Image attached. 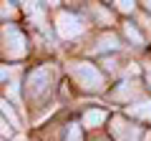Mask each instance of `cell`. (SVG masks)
Instances as JSON below:
<instances>
[{
  "label": "cell",
  "instance_id": "cell-7",
  "mask_svg": "<svg viewBox=\"0 0 151 141\" xmlns=\"http://www.w3.org/2000/svg\"><path fill=\"white\" fill-rule=\"evenodd\" d=\"M129 114L136 119H151V101H139L134 106H129Z\"/></svg>",
  "mask_w": 151,
  "mask_h": 141
},
{
  "label": "cell",
  "instance_id": "cell-17",
  "mask_svg": "<svg viewBox=\"0 0 151 141\" xmlns=\"http://www.w3.org/2000/svg\"><path fill=\"white\" fill-rule=\"evenodd\" d=\"M149 83H151V70H149Z\"/></svg>",
  "mask_w": 151,
  "mask_h": 141
},
{
  "label": "cell",
  "instance_id": "cell-9",
  "mask_svg": "<svg viewBox=\"0 0 151 141\" xmlns=\"http://www.w3.org/2000/svg\"><path fill=\"white\" fill-rule=\"evenodd\" d=\"M0 111H3V114H5L8 119H10V124H13V126H20V119H18V116H15V111L10 109V103H8V101H3V98H0Z\"/></svg>",
  "mask_w": 151,
  "mask_h": 141
},
{
  "label": "cell",
  "instance_id": "cell-5",
  "mask_svg": "<svg viewBox=\"0 0 151 141\" xmlns=\"http://www.w3.org/2000/svg\"><path fill=\"white\" fill-rule=\"evenodd\" d=\"M111 131L116 136V141H139V136H141V131L136 126H129L124 119H113Z\"/></svg>",
  "mask_w": 151,
  "mask_h": 141
},
{
  "label": "cell",
  "instance_id": "cell-16",
  "mask_svg": "<svg viewBox=\"0 0 151 141\" xmlns=\"http://www.w3.org/2000/svg\"><path fill=\"white\" fill-rule=\"evenodd\" d=\"M144 25H146V30L151 33V20H144Z\"/></svg>",
  "mask_w": 151,
  "mask_h": 141
},
{
  "label": "cell",
  "instance_id": "cell-19",
  "mask_svg": "<svg viewBox=\"0 0 151 141\" xmlns=\"http://www.w3.org/2000/svg\"><path fill=\"white\" fill-rule=\"evenodd\" d=\"M18 141H23V139H18Z\"/></svg>",
  "mask_w": 151,
  "mask_h": 141
},
{
  "label": "cell",
  "instance_id": "cell-15",
  "mask_svg": "<svg viewBox=\"0 0 151 141\" xmlns=\"http://www.w3.org/2000/svg\"><path fill=\"white\" fill-rule=\"evenodd\" d=\"M0 134H3V136H8V134H10V129L5 126V119H3V116H0Z\"/></svg>",
  "mask_w": 151,
  "mask_h": 141
},
{
  "label": "cell",
  "instance_id": "cell-6",
  "mask_svg": "<svg viewBox=\"0 0 151 141\" xmlns=\"http://www.w3.org/2000/svg\"><path fill=\"white\" fill-rule=\"evenodd\" d=\"M108 119V114L103 109H91L83 114V126H88V129H96V126H101L103 121Z\"/></svg>",
  "mask_w": 151,
  "mask_h": 141
},
{
  "label": "cell",
  "instance_id": "cell-14",
  "mask_svg": "<svg viewBox=\"0 0 151 141\" xmlns=\"http://www.w3.org/2000/svg\"><path fill=\"white\" fill-rule=\"evenodd\" d=\"M116 5H119V10H124V13H134V3H116Z\"/></svg>",
  "mask_w": 151,
  "mask_h": 141
},
{
  "label": "cell",
  "instance_id": "cell-4",
  "mask_svg": "<svg viewBox=\"0 0 151 141\" xmlns=\"http://www.w3.org/2000/svg\"><path fill=\"white\" fill-rule=\"evenodd\" d=\"M55 25H58V33L63 35V38H76V35H81L83 33V20L76 13H60L58 18H55Z\"/></svg>",
  "mask_w": 151,
  "mask_h": 141
},
{
  "label": "cell",
  "instance_id": "cell-18",
  "mask_svg": "<svg viewBox=\"0 0 151 141\" xmlns=\"http://www.w3.org/2000/svg\"><path fill=\"white\" fill-rule=\"evenodd\" d=\"M149 8H151V3H149Z\"/></svg>",
  "mask_w": 151,
  "mask_h": 141
},
{
  "label": "cell",
  "instance_id": "cell-1",
  "mask_svg": "<svg viewBox=\"0 0 151 141\" xmlns=\"http://www.w3.org/2000/svg\"><path fill=\"white\" fill-rule=\"evenodd\" d=\"M70 73H73V78L78 83H81V88H86V91H103V73L96 68V65L86 63V60H81V63H73L70 65Z\"/></svg>",
  "mask_w": 151,
  "mask_h": 141
},
{
  "label": "cell",
  "instance_id": "cell-8",
  "mask_svg": "<svg viewBox=\"0 0 151 141\" xmlns=\"http://www.w3.org/2000/svg\"><path fill=\"white\" fill-rule=\"evenodd\" d=\"M134 93H136L134 83H129V81H126V83H121V88H119V91L113 93V98H119V101H129V98L134 96Z\"/></svg>",
  "mask_w": 151,
  "mask_h": 141
},
{
  "label": "cell",
  "instance_id": "cell-11",
  "mask_svg": "<svg viewBox=\"0 0 151 141\" xmlns=\"http://www.w3.org/2000/svg\"><path fill=\"white\" fill-rule=\"evenodd\" d=\"M124 30H126V38L129 40H134L136 45H144V38H141V33L136 30V25H126Z\"/></svg>",
  "mask_w": 151,
  "mask_h": 141
},
{
  "label": "cell",
  "instance_id": "cell-12",
  "mask_svg": "<svg viewBox=\"0 0 151 141\" xmlns=\"http://www.w3.org/2000/svg\"><path fill=\"white\" fill-rule=\"evenodd\" d=\"M65 141H81V129H78L76 124L68 126V136H65Z\"/></svg>",
  "mask_w": 151,
  "mask_h": 141
},
{
  "label": "cell",
  "instance_id": "cell-13",
  "mask_svg": "<svg viewBox=\"0 0 151 141\" xmlns=\"http://www.w3.org/2000/svg\"><path fill=\"white\" fill-rule=\"evenodd\" d=\"M8 96H13V101H20V98H18V83H10V86H8Z\"/></svg>",
  "mask_w": 151,
  "mask_h": 141
},
{
  "label": "cell",
  "instance_id": "cell-2",
  "mask_svg": "<svg viewBox=\"0 0 151 141\" xmlns=\"http://www.w3.org/2000/svg\"><path fill=\"white\" fill-rule=\"evenodd\" d=\"M3 43H5V53L10 58H23L25 55V35L15 25L3 28Z\"/></svg>",
  "mask_w": 151,
  "mask_h": 141
},
{
  "label": "cell",
  "instance_id": "cell-3",
  "mask_svg": "<svg viewBox=\"0 0 151 141\" xmlns=\"http://www.w3.org/2000/svg\"><path fill=\"white\" fill-rule=\"evenodd\" d=\"M50 81H53V68L50 65H40V68H35L28 76V91H30V96H43L45 88L50 86Z\"/></svg>",
  "mask_w": 151,
  "mask_h": 141
},
{
  "label": "cell",
  "instance_id": "cell-10",
  "mask_svg": "<svg viewBox=\"0 0 151 141\" xmlns=\"http://www.w3.org/2000/svg\"><path fill=\"white\" fill-rule=\"evenodd\" d=\"M103 48L116 50V48H119V38H116V35H103V38L98 40V50H103Z\"/></svg>",
  "mask_w": 151,
  "mask_h": 141
}]
</instances>
